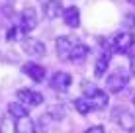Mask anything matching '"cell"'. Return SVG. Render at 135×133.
Masks as SVG:
<instances>
[{
  "label": "cell",
  "mask_w": 135,
  "mask_h": 133,
  "mask_svg": "<svg viewBox=\"0 0 135 133\" xmlns=\"http://www.w3.org/2000/svg\"><path fill=\"white\" fill-rule=\"evenodd\" d=\"M74 110H76L78 114H82V116H84V114L92 112V104L88 102L84 96H82V98H76V100H74Z\"/></svg>",
  "instance_id": "17"
},
{
  "label": "cell",
  "mask_w": 135,
  "mask_h": 133,
  "mask_svg": "<svg viewBox=\"0 0 135 133\" xmlns=\"http://www.w3.org/2000/svg\"><path fill=\"white\" fill-rule=\"evenodd\" d=\"M127 82H129V72L125 71L123 67H118L115 71H112L108 75V78H106V88H108V92H112V94H119L122 90H125Z\"/></svg>",
  "instance_id": "2"
},
{
  "label": "cell",
  "mask_w": 135,
  "mask_h": 133,
  "mask_svg": "<svg viewBox=\"0 0 135 133\" xmlns=\"http://www.w3.org/2000/svg\"><path fill=\"white\" fill-rule=\"evenodd\" d=\"M18 33H24L20 26H18V27H10V29H8V33H6V39H8V41H16V39H18Z\"/></svg>",
  "instance_id": "19"
},
{
  "label": "cell",
  "mask_w": 135,
  "mask_h": 133,
  "mask_svg": "<svg viewBox=\"0 0 135 133\" xmlns=\"http://www.w3.org/2000/svg\"><path fill=\"white\" fill-rule=\"evenodd\" d=\"M71 82H73L71 75H67V72H55V75L51 76V88L59 90V92H67Z\"/></svg>",
  "instance_id": "9"
},
{
  "label": "cell",
  "mask_w": 135,
  "mask_h": 133,
  "mask_svg": "<svg viewBox=\"0 0 135 133\" xmlns=\"http://www.w3.org/2000/svg\"><path fill=\"white\" fill-rule=\"evenodd\" d=\"M133 104H135V96H133Z\"/></svg>",
  "instance_id": "23"
},
{
  "label": "cell",
  "mask_w": 135,
  "mask_h": 133,
  "mask_svg": "<svg viewBox=\"0 0 135 133\" xmlns=\"http://www.w3.org/2000/svg\"><path fill=\"white\" fill-rule=\"evenodd\" d=\"M90 55V47H88L86 43H80V41H76V43L73 45L71 53H69V63H82L86 61V57Z\"/></svg>",
  "instance_id": "8"
},
{
  "label": "cell",
  "mask_w": 135,
  "mask_h": 133,
  "mask_svg": "<svg viewBox=\"0 0 135 133\" xmlns=\"http://www.w3.org/2000/svg\"><path fill=\"white\" fill-rule=\"evenodd\" d=\"M27 108L26 104H22L20 100L18 102H10L8 104V114L14 117V120H20V117H27Z\"/></svg>",
  "instance_id": "15"
},
{
  "label": "cell",
  "mask_w": 135,
  "mask_h": 133,
  "mask_svg": "<svg viewBox=\"0 0 135 133\" xmlns=\"http://www.w3.org/2000/svg\"><path fill=\"white\" fill-rule=\"evenodd\" d=\"M43 14L47 20H55L59 18V14H63V4L61 0H47L43 4Z\"/></svg>",
  "instance_id": "14"
},
{
  "label": "cell",
  "mask_w": 135,
  "mask_h": 133,
  "mask_svg": "<svg viewBox=\"0 0 135 133\" xmlns=\"http://www.w3.org/2000/svg\"><path fill=\"white\" fill-rule=\"evenodd\" d=\"M22 71H24V75H27L33 82H41L45 78V68L41 65H37V63H26V65L22 67Z\"/></svg>",
  "instance_id": "11"
},
{
  "label": "cell",
  "mask_w": 135,
  "mask_h": 133,
  "mask_svg": "<svg viewBox=\"0 0 135 133\" xmlns=\"http://www.w3.org/2000/svg\"><path fill=\"white\" fill-rule=\"evenodd\" d=\"M20 27L24 33H30V31H33L37 27V14L33 8H26L24 12H22L20 16Z\"/></svg>",
  "instance_id": "6"
},
{
  "label": "cell",
  "mask_w": 135,
  "mask_h": 133,
  "mask_svg": "<svg viewBox=\"0 0 135 133\" xmlns=\"http://www.w3.org/2000/svg\"><path fill=\"white\" fill-rule=\"evenodd\" d=\"M0 131H8V133L16 131V121H12V117L8 116H2L0 117Z\"/></svg>",
  "instance_id": "18"
},
{
  "label": "cell",
  "mask_w": 135,
  "mask_h": 133,
  "mask_svg": "<svg viewBox=\"0 0 135 133\" xmlns=\"http://www.w3.org/2000/svg\"><path fill=\"white\" fill-rule=\"evenodd\" d=\"M16 98L20 100L22 104H26L27 108H35L43 102V96L39 92H33V90H18L16 92Z\"/></svg>",
  "instance_id": "7"
},
{
  "label": "cell",
  "mask_w": 135,
  "mask_h": 133,
  "mask_svg": "<svg viewBox=\"0 0 135 133\" xmlns=\"http://www.w3.org/2000/svg\"><path fill=\"white\" fill-rule=\"evenodd\" d=\"M129 65H131V72L135 75V53H131V59H129Z\"/></svg>",
  "instance_id": "20"
},
{
  "label": "cell",
  "mask_w": 135,
  "mask_h": 133,
  "mask_svg": "<svg viewBox=\"0 0 135 133\" xmlns=\"http://www.w3.org/2000/svg\"><path fill=\"white\" fill-rule=\"evenodd\" d=\"M110 45H112V51L115 53H133L135 49V35L131 31H119L115 33L114 37L110 39Z\"/></svg>",
  "instance_id": "3"
},
{
  "label": "cell",
  "mask_w": 135,
  "mask_h": 133,
  "mask_svg": "<svg viewBox=\"0 0 135 133\" xmlns=\"http://www.w3.org/2000/svg\"><path fill=\"white\" fill-rule=\"evenodd\" d=\"M127 2H129V4H133V6H135V0H127Z\"/></svg>",
  "instance_id": "22"
},
{
  "label": "cell",
  "mask_w": 135,
  "mask_h": 133,
  "mask_svg": "<svg viewBox=\"0 0 135 133\" xmlns=\"http://www.w3.org/2000/svg\"><path fill=\"white\" fill-rule=\"evenodd\" d=\"M90 131H104V127L102 125H94V127H88V133Z\"/></svg>",
  "instance_id": "21"
},
{
  "label": "cell",
  "mask_w": 135,
  "mask_h": 133,
  "mask_svg": "<svg viewBox=\"0 0 135 133\" xmlns=\"http://www.w3.org/2000/svg\"><path fill=\"white\" fill-rule=\"evenodd\" d=\"M63 20L69 27H78L80 26V10L76 6H69L63 10Z\"/></svg>",
  "instance_id": "13"
},
{
  "label": "cell",
  "mask_w": 135,
  "mask_h": 133,
  "mask_svg": "<svg viewBox=\"0 0 135 133\" xmlns=\"http://www.w3.org/2000/svg\"><path fill=\"white\" fill-rule=\"evenodd\" d=\"M110 61H112V53L108 51V49L102 51L100 57H98V61H96V65H94V76H96V78H102V76L106 75V68H108Z\"/></svg>",
  "instance_id": "12"
},
{
  "label": "cell",
  "mask_w": 135,
  "mask_h": 133,
  "mask_svg": "<svg viewBox=\"0 0 135 133\" xmlns=\"http://www.w3.org/2000/svg\"><path fill=\"white\" fill-rule=\"evenodd\" d=\"M112 117H114V121L118 123L122 129H127V131H133L135 129V116L129 110L125 108H114L112 110Z\"/></svg>",
  "instance_id": "4"
},
{
  "label": "cell",
  "mask_w": 135,
  "mask_h": 133,
  "mask_svg": "<svg viewBox=\"0 0 135 133\" xmlns=\"http://www.w3.org/2000/svg\"><path fill=\"white\" fill-rule=\"evenodd\" d=\"M33 129H35V125H33V121L30 120V116L16 120V131H20V133H31Z\"/></svg>",
  "instance_id": "16"
},
{
  "label": "cell",
  "mask_w": 135,
  "mask_h": 133,
  "mask_svg": "<svg viewBox=\"0 0 135 133\" xmlns=\"http://www.w3.org/2000/svg\"><path fill=\"white\" fill-rule=\"evenodd\" d=\"M82 96L92 104V110H104L110 102L108 92L98 88V86H94V84H84L82 86Z\"/></svg>",
  "instance_id": "1"
},
{
  "label": "cell",
  "mask_w": 135,
  "mask_h": 133,
  "mask_svg": "<svg viewBox=\"0 0 135 133\" xmlns=\"http://www.w3.org/2000/svg\"><path fill=\"white\" fill-rule=\"evenodd\" d=\"M76 43L73 37H67V35H61V37H57V41H55V47H57V53L59 57L63 59V61H67L69 59V53H71L73 45Z\"/></svg>",
  "instance_id": "10"
},
{
  "label": "cell",
  "mask_w": 135,
  "mask_h": 133,
  "mask_svg": "<svg viewBox=\"0 0 135 133\" xmlns=\"http://www.w3.org/2000/svg\"><path fill=\"white\" fill-rule=\"evenodd\" d=\"M22 49L30 55V57H43L45 55V43L35 37H24L22 41Z\"/></svg>",
  "instance_id": "5"
}]
</instances>
